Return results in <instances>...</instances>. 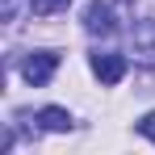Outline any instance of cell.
Masks as SVG:
<instances>
[{
    "instance_id": "cell-7",
    "label": "cell",
    "mask_w": 155,
    "mask_h": 155,
    "mask_svg": "<svg viewBox=\"0 0 155 155\" xmlns=\"http://www.w3.org/2000/svg\"><path fill=\"white\" fill-rule=\"evenodd\" d=\"M138 134H143V138H151V143H155V109L147 113V117H143V122H138Z\"/></svg>"
},
{
    "instance_id": "cell-1",
    "label": "cell",
    "mask_w": 155,
    "mask_h": 155,
    "mask_svg": "<svg viewBox=\"0 0 155 155\" xmlns=\"http://www.w3.org/2000/svg\"><path fill=\"white\" fill-rule=\"evenodd\" d=\"M54 67H59V54L54 51H34V54H25V63H21V76H25L34 88H42V84L54 76Z\"/></svg>"
},
{
    "instance_id": "cell-2",
    "label": "cell",
    "mask_w": 155,
    "mask_h": 155,
    "mask_svg": "<svg viewBox=\"0 0 155 155\" xmlns=\"http://www.w3.org/2000/svg\"><path fill=\"white\" fill-rule=\"evenodd\" d=\"M88 63H92V76L101 80V84H117V80L126 76V59L113 54V51H97Z\"/></svg>"
},
{
    "instance_id": "cell-5",
    "label": "cell",
    "mask_w": 155,
    "mask_h": 155,
    "mask_svg": "<svg viewBox=\"0 0 155 155\" xmlns=\"http://www.w3.org/2000/svg\"><path fill=\"white\" fill-rule=\"evenodd\" d=\"M38 122H42V130L63 134V130H71V113H67V109H59V105H46V109L38 113Z\"/></svg>"
},
{
    "instance_id": "cell-3",
    "label": "cell",
    "mask_w": 155,
    "mask_h": 155,
    "mask_svg": "<svg viewBox=\"0 0 155 155\" xmlns=\"http://www.w3.org/2000/svg\"><path fill=\"white\" fill-rule=\"evenodd\" d=\"M84 29H88V34H105V38H109V34L117 29V17H113V8H109L105 0H92V4L84 8Z\"/></svg>"
},
{
    "instance_id": "cell-4",
    "label": "cell",
    "mask_w": 155,
    "mask_h": 155,
    "mask_svg": "<svg viewBox=\"0 0 155 155\" xmlns=\"http://www.w3.org/2000/svg\"><path fill=\"white\" fill-rule=\"evenodd\" d=\"M134 51L155 63V17H147V21L134 25Z\"/></svg>"
},
{
    "instance_id": "cell-6",
    "label": "cell",
    "mask_w": 155,
    "mask_h": 155,
    "mask_svg": "<svg viewBox=\"0 0 155 155\" xmlns=\"http://www.w3.org/2000/svg\"><path fill=\"white\" fill-rule=\"evenodd\" d=\"M71 0H29V8L38 13V17H54V13H63Z\"/></svg>"
}]
</instances>
